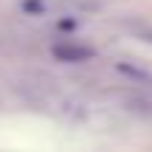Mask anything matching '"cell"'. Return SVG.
Segmentation results:
<instances>
[{
  "label": "cell",
  "instance_id": "1",
  "mask_svg": "<svg viewBox=\"0 0 152 152\" xmlns=\"http://www.w3.org/2000/svg\"><path fill=\"white\" fill-rule=\"evenodd\" d=\"M54 56L56 59H65V62H82L90 56L87 48H79V45H56L54 48Z\"/></svg>",
  "mask_w": 152,
  "mask_h": 152
}]
</instances>
